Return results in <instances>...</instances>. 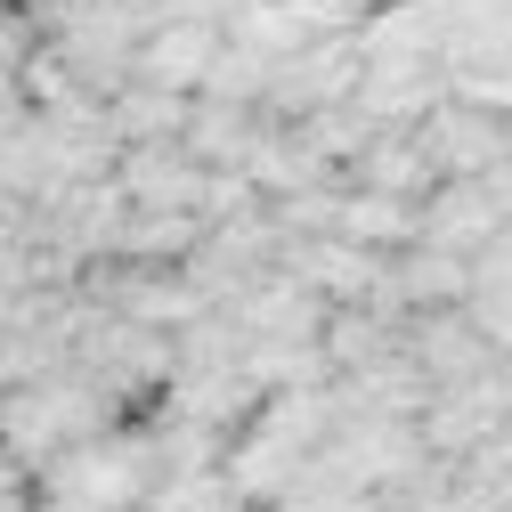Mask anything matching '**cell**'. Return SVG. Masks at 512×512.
Wrapping results in <instances>:
<instances>
[{
  "label": "cell",
  "mask_w": 512,
  "mask_h": 512,
  "mask_svg": "<svg viewBox=\"0 0 512 512\" xmlns=\"http://www.w3.org/2000/svg\"><path fill=\"white\" fill-rule=\"evenodd\" d=\"M415 423H423V439L439 447V456H464V447H480L488 431H504L512 423V358H488L464 382H439Z\"/></svg>",
  "instance_id": "cell-1"
},
{
  "label": "cell",
  "mask_w": 512,
  "mask_h": 512,
  "mask_svg": "<svg viewBox=\"0 0 512 512\" xmlns=\"http://www.w3.org/2000/svg\"><path fill=\"white\" fill-rule=\"evenodd\" d=\"M423 147H431V163H439V179H464V171H496L504 155H512V131H504V114L496 106H472V98H456L447 90L423 122Z\"/></svg>",
  "instance_id": "cell-2"
},
{
  "label": "cell",
  "mask_w": 512,
  "mask_h": 512,
  "mask_svg": "<svg viewBox=\"0 0 512 512\" xmlns=\"http://www.w3.org/2000/svg\"><path fill=\"white\" fill-rule=\"evenodd\" d=\"M407 358L423 366V382L439 391V382H464V374H480L488 358H512V350L488 342V326L472 317V301H447V309H415L407 317Z\"/></svg>",
  "instance_id": "cell-3"
},
{
  "label": "cell",
  "mask_w": 512,
  "mask_h": 512,
  "mask_svg": "<svg viewBox=\"0 0 512 512\" xmlns=\"http://www.w3.org/2000/svg\"><path fill=\"white\" fill-rule=\"evenodd\" d=\"M220 41H228L220 17H155L147 41H139V57H131V74H147V82H163V90H204Z\"/></svg>",
  "instance_id": "cell-4"
},
{
  "label": "cell",
  "mask_w": 512,
  "mask_h": 512,
  "mask_svg": "<svg viewBox=\"0 0 512 512\" xmlns=\"http://www.w3.org/2000/svg\"><path fill=\"white\" fill-rule=\"evenodd\" d=\"M504 220H512V204L496 196V179H488V171L439 179L431 196H423V236H431V244H456V252H480Z\"/></svg>",
  "instance_id": "cell-5"
},
{
  "label": "cell",
  "mask_w": 512,
  "mask_h": 512,
  "mask_svg": "<svg viewBox=\"0 0 512 512\" xmlns=\"http://www.w3.org/2000/svg\"><path fill=\"white\" fill-rule=\"evenodd\" d=\"M187 106H196V90H163L147 74H122L106 90V122H114L122 147H131V139H179L187 131Z\"/></svg>",
  "instance_id": "cell-6"
},
{
  "label": "cell",
  "mask_w": 512,
  "mask_h": 512,
  "mask_svg": "<svg viewBox=\"0 0 512 512\" xmlns=\"http://www.w3.org/2000/svg\"><path fill=\"white\" fill-rule=\"evenodd\" d=\"M342 236L374 244V252H407L423 236V196H391V187H342Z\"/></svg>",
  "instance_id": "cell-7"
},
{
  "label": "cell",
  "mask_w": 512,
  "mask_h": 512,
  "mask_svg": "<svg viewBox=\"0 0 512 512\" xmlns=\"http://www.w3.org/2000/svg\"><path fill=\"white\" fill-rule=\"evenodd\" d=\"M366 9H447V0H366Z\"/></svg>",
  "instance_id": "cell-8"
},
{
  "label": "cell",
  "mask_w": 512,
  "mask_h": 512,
  "mask_svg": "<svg viewBox=\"0 0 512 512\" xmlns=\"http://www.w3.org/2000/svg\"><path fill=\"white\" fill-rule=\"evenodd\" d=\"M17 9H25V17H33V25H41V17H49V9H66V0H17Z\"/></svg>",
  "instance_id": "cell-9"
}]
</instances>
